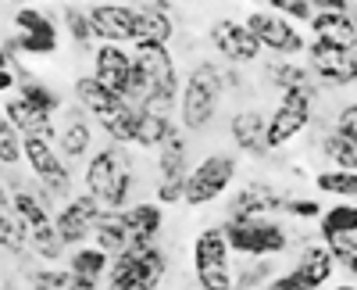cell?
<instances>
[{
  "label": "cell",
  "mask_w": 357,
  "mask_h": 290,
  "mask_svg": "<svg viewBox=\"0 0 357 290\" xmlns=\"http://www.w3.org/2000/svg\"><path fill=\"white\" fill-rule=\"evenodd\" d=\"M229 68H222L218 61H197L193 72L186 75V82L178 86V126L186 133H204L215 122L218 104L229 90Z\"/></svg>",
  "instance_id": "6da1fadb"
},
{
  "label": "cell",
  "mask_w": 357,
  "mask_h": 290,
  "mask_svg": "<svg viewBox=\"0 0 357 290\" xmlns=\"http://www.w3.org/2000/svg\"><path fill=\"white\" fill-rule=\"evenodd\" d=\"M86 194H93L104 208H129L132 205V187H136V172L129 161L126 143H107V147L93 151L86 161Z\"/></svg>",
  "instance_id": "7a4b0ae2"
},
{
  "label": "cell",
  "mask_w": 357,
  "mask_h": 290,
  "mask_svg": "<svg viewBox=\"0 0 357 290\" xmlns=\"http://www.w3.org/2000/svg\"><path fill=\"white\" fill-rule=\"evenodd\" d=\"M168 273V258L158 240L139 244L132 240L118 254H111L107 266V290H158Z\"/></svg>",
  "instance_id": "3957f363"
},
{
  "label": "cell",
  "mask_w": 357,
  "mask_h": 290,
  "mask_svg": "<svg viewBox=\"0 0 357 290\" xmlns=\"http://www.w3.org/2000/svg\"><path fill=\"white\" fill-rule=\"evenodd\" d=\"M132 65L146 79V104L143 108L172 115V104L178 101V86H183L172 50L165 43H143V47L132 50Z\"/></svg>",
  "instance_id": "277c9868"
},
{
  "label": "cell",
  "mask_w": 357,
  "mask_h": 290,
  "mask_svg": "<svg viewBox=\"0 0 357 290\" xmlns=\"http://www.w3.org/2000/svg\"><path fill=\"white\" fill-rule=\"evenodd\" d=\"M222 233L232 254H243V258H268V254H282L289 237H286V226L272 215H261V219H225L222 222Z\"/></svg>",
  "instance_id": "5b68a950"
},
{
  "label": "cell",
  "mask_w": 357,
  "mask_h": 290,
  "mask_svg": "<svg viewBox=\"0 0 357 290\" xmlns=\"http://www.w3.org/2000/svg\"><path fill=\"white\" fill-rule=\"evenodd\" d=\"M236 172H240V161H236V154H207L204 161H197V165L186 172L183 205L204 208V205H211V201H218V197L232 187Z\"/></svg>",
  "instance_id": "8992f818"
},
{
  "label": "cell",
  "mask_w": 357,
  "mask_h": 290,
  "mask_svg": "<svg viewBox=\"0 0 357 290\" xmlns=\"http://www.w3.org/2000/svg\"><path fill=\"white\" fill-rule=\"evenodd\" d=\"M232 251L225 244L222 226H207L193 237V273L200 290H232Z\"/></svg>",
  "instance_id": "52a82bcc"
},
{
  "label": "cell",
  "mask_w": 357,
  "mask_h": 290,
  "mask_svg": "<svg viewBox=\"0 0 357 290\" xmlns=\"http://www.w3.org/2000/svg\"><path fill=\"white\" fill-rule=\"evenodd\" d=\"M311 115H314V94H307V90H282L279 104L272 108L268 126H264L268 151H282L289 140L301 136L311 126Z\"/></svg>",
  "instance_id": "ba28073f"
},
{
  "label": "cell",
  "mask_w": 357,
  "mask_h": 290,
  "mask_svg": "<svg viewBox=\"0 0 357 290\" xmlns=\"http://www.w3.org/2000/svg\"><path fill=\"white\" fill-rule=\"evenodd\" d=\"M22 158H25L29 168H33V176L47 187L50 197H61V201L72 197V172H68V161L57 154L54 140L22 136Z\"/></svg>",
  "instance_id": "9c48e42d"
},
{
  "label": "cell",
  "mask_w": 357,
  "mask_h": 290,
  "mask_svg": "<svg viewBox=\"0 0 357 290\" xmlns=\"http://www.w3.org/2000/svg\"><path fill=\"white\" fill-rule=\"evenodd\" d=\"M190 172V143L186 133L175 129L165 143H158V205H183V187Z\"/></svg>",
  "instance_id": "30bf717a"
},
{
  "label": "cell",
  "mask_w": 357,
  "mask_h": 290,
  "mask_svg": "<svg viewBox=\"0 0 357 290\" xmlns=\"http://www.w3.org/2000/svg\"><path fill=\"white\" fill-rule=\"evenodd\" d=\"M15 25H18V36L11 43H4V50L15 57V54H40V57H50L57 54V43H61V33L47 11L40 8H18L15 11Z\"/></svg>",
  "instance_id": "8fae6325"
},
{
  "label": "cell",
  "mask_w": 357,
  "mask_h": 290,
  "mask_svg": "<svg viewBox=\"0 0 357 290\" xmlns=\"http://www.w3.org/2000/svg\"><path fill=\"white\" fill-rule=\"evenodd\" d=\"M243 25L254 33V40L261 43V50H272L279 57L301 54L307 47L304 36H301V29H296L286 15H279V11H250L243 18Z\"/></svg>",
  "instance_id": "7c38bea8"
},
{
  "label": "cell",
  "mask_w": 357,
  "mask_h": 290,
  "mask_svg": "<svg viewBox=\"0 0 357 290\" xmlns=\"http://www.w3.org/2000/svg\"><path fill=\"white\" fill-rule=\"evenodd\" d=\"M307 65L321 82L336 86V90L357 82V54H354V47H340V43H329V40H311L307 43Z\"/></svg>",
  "instance_id": "4fadbf2b"
},
{
  "label": "cell",
  "mask_w": 357,
  "mask_h": 290,
  "mask_svg": "<svg viewBox=\"0 0 357 290\" xmlns=\"http://www.w3.org/2000/svg\"><path fill=\"white\" fill-rule=\"evenodd\" d=\"M207 40H211L215 54L222 57L225 65H254L261 57V43L254 40V33L236 22V18H218L211 22V29H207Z\"/></svg>",
  "instance_id": "5bb4252c"
},
{
  "label": "cell",
  "mask_w": 357,
  "mask_h": 290,
  "mask_svg": "<svg viewBox=\"0 0 357 290\" xmlns=\"http://www.w3.org/2000/svg\"><path fill=\"white\" fill-rule=\"evenodd\" d=\"M57 133H54V147L65 161H79V158H89L93 151V122L89 115L79 108V104H68L57 111Z\"/></svg>",
  "instance_id": "9a60e30c"
},
{
  "label": "cell",
  "mask_w": 357,
  "mask_h": 290,
  "mask_svg": "<svg viewBox=\"0 0 357 290\" xmlns=\"http://www.w3.org/2000/svg\"><path fill=\"white\" fill-rule=\"evenodd\" d=\"M100 212H104V205L93 194L68 197V205L54 215V229H57V237L65 240V247H79L93 237V226H97Z\"/></svg>",
  "instance_id": "2e32d148"
},
{
  "label": "cell",
  "mask_w": 357,
  "mask_h": 290,
  "mask_svg": "<svg viewBox=\"0 0 357 290\" xmlns=\"http://www.w3.org/2000/svg\"><path fill=\"white\" fill-rule=\"evenodd\" d=\"M89 25H93V40L100 43H132L136 33V8L132 4H111V0H100L86 11Z\"/></svg>",
  "instance_id": "e0dca14e"
},
{
  "label": "cell",
  "mask_w": 357,
  "mask_h": 290,
  "mask_svg": "<svg viewBox=\"0 0 357 290\" xmlns=\"http://www.w3.org/2000/svg\"><path fill=\"white\" fill-rule=\"evenodd\" d=\"M8 190H11V208L15 215L25 222V229H33V226H43L54 219V197L47 194V187L36 180V183H22L18 176H8L4 180Z\"/></svg>",
  "instance_id": "ac0fdd59"
},
{
  "label": "cell",
  "mask_w": 357,
  "mask_h": 290,
  "mask_svg": "<svg viewBox=\"0 0 357 290\" xmlns=\"http://www.w3.org/2000/svg\"><path fill=\"white\" fill-rule=\"evenodd\" d=\"M286 208V197L272 183H247L232 194L225 219H261V215H275Z\"/></svg>",
  "instance_id": "d6986e66"
},
{
  "label": "cell",
  "mask_w": 357,
  "mask_h": 290,
  "mask_svg": "<svg viewBox=\"0 0 357 290\" xmlns=\"http://www.w3.org/2000/svg\"><path fill=\"white\" fill-rule=\"evenodd\" d=\"M129 68H132V54L126 50V43H100V47L93 50V72H89V75L122 97L126 79H129Z\"/></svg>",
  "instance_id": "ffe728a7"
},
{
  "label": "cell",
  "mask_w": 357,
  "mask_h": 290,
  "mask_svg": "<svg viewBox=\"0 0 357 290\" xmlns=\"http://www.w3.org/2000/svg\"><path fill=\"white\" fill-rule=\"evenodd\" d=\"M264 126H268V115L261 108H240L229 122L232 143L250 158H264L268 154V140H264Z\"/></svg>",
  "instance_id": "44dd1931"
},
{
  "label": "cell",
  "mask_w": 357,
  "mask_h": 290,
  "mask_svg": "<svg viewBox=\"0 0 357 290\" xmlns=\"http://www.w3.org/2000/svg\"><path fill=\"white\" fill-rule=\"evenodd\" d=\"M0 111L8 115V122H11L22 136H43V140H54V133H57V122H54L57 115H47V111L33 108L29 101H22L18 94L8 97Z\"/></svg>",
  "instance_id": "7402d4cb"
},
{
  "label": "cell",
  "mask_w": 357,
  "mask_h": 290,
  "mask_svg": "<svg viewBox=\"0 0 357 290\" xmlns=\"http://www.w3.org/2000/svg\"><path fill=\"white\" fill-rule=\"evenodd\" d=\"M126 212V222H129V237L139 240V244H151L161 237L165 229V208L158 205V201H136V205L122 208ZM129 240V244H132Z\"/></svg>",
  "instance_id": "603a6c76"
},
{
  "label": "cell",
  "mask_w": 357,
  "mask_h": 290,
  "mask_svg": "<svg viewBox=\"0 0 357 290\" xmlns=\"http://www.w3.org/2000/svg\"><path fill=\"white\" fill-rule=\"evenodd\" d=\"M175 119L165 111H154V108H136V133H132V143L143 151H158V143H165L172 133H175Z\"/></svg>",
  "instance_id": "cb8c5ba5"
},
{
  "label": "cell",
  "mask_w": 357,
  "mask_h": 290,
  "mask_svg": "<svg viewBox=\"0 0 357 290\" xmlns=\"http://www.w3.org/2000/svg\"><path fill=\"white\" fill-rule=\"evenodd\" d=\"M314 40H329V43H340V47H354V36H357V22L350 18V8L347 11H314L307 18Z\"/></svg>",
  "instance_id": "d4e9b609"
},
{
  "label": "cell",
  "mask_w": 357,
  "mask_h": 290,
  "mask_svg": "<svg viewBox=\"0 0 357 290\" xmlns=\"http://www.w3.org/2000/svg\"><path fill=\"white\" fill-rule=\"evenodd\" d=\"M122 101H126V97H118L114 90H107V86L97 82L93 75H79V79H75V104H79L86 115H93V119H104V115L114 111Z\"/></svg>",
  "instance_id": "484cf974"
},
{
  "label": "cell",
  "mask_w": 357,
  "mask_h": 290,
  "mask_svg": "<svg viewBox=\"0 0 357 290\" xmlns=\"http://www.w3.org/2000/svg\"><path fill=\"white\" fill-rule=\"evenodd\" d=\"M93 240L100 251L107 254H118L122 247H129V222H126V212L122 208H104L97 215V226H93Z\"/></svg>",
  "instance_id": "4316f807"
},
{
  "label": "cell",
  "mask_w": 357,
  "mask_h": 290,
  "mask_svg": "<svg viewBox=\"0 0 357 290\" xmlns=\"http://www.w3.org/2000/svg\"><path fill=\"white\" fill-rule=\"evenodd\" d=\"M333 269H336V258L329 254V247L325 244H311V247H304V254L296 258V276H301L311 290H318V287H325L333 280Z\"/></svg>",
  "instance_id": "83f0119b"
},
{
  "label": "cell",
  "mask_w": 357,
  "mask_h": 290,
  "mask_svg": "<svg viewBox=\"0 0 357 290\" xmlns=\"http://www.w3.org/2000/svg\"><path fill=\"white\" fill-rule=\"evenodd\" d=\"M172 36H175L172 15L136 4V33H132V43H136V47H143V43H165V47H168Z\"/></svg>",
  "instance_id": "f1b7e54d"
},
{
  "label": "cell",
  "mask_w": 357,
  "mask_h": 290,
  "mask_svg": "<svg viewBox=\"0 0 357 290\" xmlns=\"http://www.w3.org/2000/svg\"><path fill=\"white\" fill-rule=\"evenodd\" d=\"M15 75H18V97L22 101H29L33 108H40V111H47V115H57L65 104H61V94L57 90H50V86L43 82V79H36V75H29V72H22V65L15 68Z\"/></svg>",
  "instance_id": "f546056e"
},
{
  "label": "cell",
  "mask_w": 357,
  "mask_h": 290,
  "mask_svg": "<svg viewBox=\"0 0 357 290\" xmlns=\"http://www.w3.org/2000/svg\"><path fill=\"white\" fill-rule=\"evenodd\" d=\"M29 283H33V290H97V280L89 276H79L72 269H36L33 276H29Z\"/></svg>",
  "instance_id": "4dcf8cb0"
},
{
  "label": "cell",
  "mask_w": 357,
  "mask_h": 290,
  "mask_svg": "<svg viewBox=\"0 0 357 290\" xmlns=\"http://www.w3.org/2000/svg\"><path fill=\"white\" fill-rule=\"evenodd\" d=\"M29 251H36V258H43L47 266H54V262H61L65 258V240L57 237V229H54V219L50 222H43V226H33L29 229Z\"/></svg>",
  "instance_id": "1f68e13d"
},
{
  "label": "cell",
  "mask_w": 357,
  "mask_h": 290,
  "mask_svg": "<svg viewBox=\"0 0 357 290\" xmlns=\"http://www.w3.org/2000/svg\"><path fill=\"white\" fill-rule=\"evenodd\" d=\"M107 266H111V254L100 251L97 244H93V247L79 244V247L68 254V269L79 273V276H89V280H100V276L107 273Z\"/></svg>",
  "instance_id": "d6a6232c"
},
{
  "label": "cell",
  "mask_w": 357,
  "mask_h": 290,
  "mask_svg": "<svg viewBox=\"0 0 357 290\" xmlns=\"http://www.w3.org/2000/svg\"><path fill=\"white\" fill-rule=\"evenodd\" d=\"M268 79L275 82V90H307V94H318L314 90V82L307 75L304 65H293V61H275V65H268Z\"/></svg>",
  "instance_id": "836d02e7"
},
{
  "label": "cell",
  "mask_w": 357,
  "mask_h": 290,
  "mask_svg": "<svg viewBox=\"0 0 357 290\" xmlns=\"http://www.w3.org/2000/svg\"><path fill=\"white\" fill-rule=\"evenodd\" d=\"M314 187L321 194H336V197L357 201V168H325V172L314 176Z\"/></svg>",
  "instance_id": "e575fe53"
},
{
  "label": "cell",
  "mask_w": 357,
  "mask_h": 290,
  "mask_svg": "<svg viewBox=\"0 0 357 290\" xmlns=\"http://www.w3.org/2000/svg\"><path fill=\"white\" fill-rule=\"evenodd\" d=\"M0 247H4L8 254H15V258L29 251V229H25V222L15 215V208L0 212Z\"/></svg>",
  "instance_id": "d590c367"
},
{
  "label": "cell",
  "mask_w": 357,
  "mask_h": 290,
  "mask_svg": "<svg viewBox=\"0 0 357 290\" xmlns=\"http://www.w3.org/2000/svg\"><path fill=\"white\" fill-rule=\"evenodd\" d=\"M321 154L329 158L336 168H357V143L340 136L336 129L329 136H321Z\"/></svg>",
  "instance_id": "8d00e7d4"
},
{
  "label": "cell",
  "mask_w": 357,
  "mask_h": 290,
  "mask_svg": "<svg viewBox=\"0 0 357 290\" xmlns=\"http://www.w3.org/2000/svg\"><path fill=\"white\" fill-rule=\"evenodd\" d=\"M321 237L333 233H357V205H336L329 212H321Z\"/></svg>",
  "instance_id": "74e56055"
},
{
  "label": "cell",
  "mask_w": 357,
  "mask_h": 290,
  "mask_svg": "<svg viewBox=\"0 0 357 290\" xmlns=\"http://www.w3.org/2000/svg\"><path fill=\"white\" fill-rule=\"evenodd\" d=\"M61 18H65V29H68V40H72L79 50H86L89 43H93V25H89V15H86L82 8L68 4V8L61 11Z\"/></svg>",
  "instance_id": "f35d334b"
},
{
  "label": "cell",
  "mask_w": 357,
  "mask_h": 290,
  "mask_svg": "<svg viewBox=\"0 0 357 290\" xmlns=\"http://www.w3.org/2000/svg\"><path fill=\"white\" fill-rule=\"evenodd\" d=\"M22 161V133L8 122V115L0 111V165H18Z\"/></svg>",
  "instance_id": "ab89813d"
},
{
  "label": "cell",
  "mask_w": 357,
  "mask_h": 290,
  "mask_svg": "<svg viewBox=\"0 0 357 290\" xmlns=\"http://www.w3.org/2000/svg\"><path fill=\"white\" fill-rule=\"evenodd\" d=\"M254 266H247L240 276L232 280V290H250V287H261L272 280V262H264V258H250Z\"/></svg>",
  "instance_id": "60d3db41"
},
{
  "label": "cell",
  "mask_w": 357,
  "mask_h": 290,
  "mask_svg": "<svg viewBox=\"0 0 357 290\" xmlns=\"http://www.w3.org/2000/svg\"><path fill=\"white\" fill-rule=\"evenodd\" d=\"M264 4H268V11H279V15H286L289 22H307V18L314 15L307 0H264Z\"/></svg>",
  "instance_id": "b9f144b4"
},
{
  "label": "cell",
  "mask_w": 357,
  "mask_h": 290,
  "mask_svg": "<svg viewBox=\"0 0 357 290\" xmlns=\"http://www.w3.org/2000/svg\"><path fill=\"white\" fill-rule=\"evenodd\" d=\"M336 133L357 143V101H350V104L340 111V119H336Z\"/></svg>",
  "instance_id": "7bdbcfd3"
},
{
  "label": "cell",
  "mask_w": 357,
  "mask_h": 290,
  "mask_svg": "<svg viewBox=\"0 0 357 290\" xmlns=\"http://www.w3.org/2000/svg\"><path fill=\"white\" fill-rule=\"evenodd\" d=\"M282 212H289L296 219H318L321 215V205H318V201H307V197H293V201H286Z\"/></svg>",
  "instance_id": "ee69618b"
},
{
  "label": "cell",
  "mask_w": 357,
  "mask_h": 290,
  "mask_svg": "<svg viewBox=\"0 0 357 290\" xmlns=\"http://www.w3.org/2000/svg\"><path fill=\"white\" fill-rule=\"evenodd\" d=\"M261 290H311V287H307L301 276H296V273H286V276H272Z\"/></svg>",
  "instance_id": "f6af8a7d"
},
{
  "label": "cell",
  "mask_w": 357,
  "mask_h": 290,
  "mask_svg": "<svg viewBox=\"0 0 357 290\" xmlns=\"http://www.w3.org/2000/svg\"><path fill=\"white\" fill-rule=\"evenodd\" d=\"M15 82H18L15 68H0V97H4L8 90H15Z\"/></svg>",
  "instance_id": "bcb514c9"
},
{
  "label": "cell",
  "mask_w": 357,
  "mask_h": 290,
  "mask_svg": "<svg viewBox=\"0 0 357 290\" xmlns=\"http://www.w3.org/2000/svg\"><path fill=\"white\" fill-rule=\"evenodd\" d=\"M11 208V190H8V183L0 180V212H8Z\"/></svg>",
  "instance_id": "7dc6e473"
},
{
  "label": "cell",
  "mask_w": 357,
  "mask_h": 290,
  "mask_svg": "<svg viewBox=\"0 0 357 290\" xmlns=\"http://www.w3.org/2000/svg\"><path fill=\"white\" fill-rule=\"evenodd\" d=\"M0 68H11V54L4 50V43H0Z\"/></svg>",
  "instance_id": "c3c4849f"
},
{
  "label": "cell",
  "mask_w": 357,
  "mask_h": 290,
  "mask_svg": "<svg viewBox=\"0 0 357 290\" xmlns=\"http://www.w3.org/2000/svg\"><path fill=\"white\" fill-rule=\"evenodd\" d=\"M347 269H350V273L357 276V251H354V258H350V262H347Z\"/></svg>",
  "instance_id": "681fc988"
},
{
  "label": "cell",
  "mask_w": 357,
  "mask_h": 290,
  "mask_svg": "<svg viewBox=\"0 0 357 290\" xmlns=\"http://www.w3.org/2000/svg\"><path fill=\"white\" fill-rule=\"evenodd\" d=\"M336 290H357V287H336Z\"/></svg>",
  "instance_id": "f907efd6"
},
{
  "label": "cell",
  "mask_w": 357,
  "mask_h": 290,
  "mask_svg": "<svg viewBox=\"0 0 357 290\" xmlns=\"http://www.w3.org/2000/svg\"><path fill=\"white\" fill-rule=\"evenodd\" d=\"M111 4H126V0H111Z\"/></svg>",
  "instance_id": "816d5d0a"
},
{
  "label": "cell",
  "mask_w": 357,
  "mask_h": 290,
  "mask_svg": "<svg viewBox=\"0 0 357 290\" xmlns=\"http://www.w3.org/2000/svg\"><path fill=\"white\" fill-rule=\"evenodd\" d=\"M354 54H357V36H354Z\"/></svg>",
  "instance_id": "f5cc1de1"
},
{
  "label": "cell",
  "mask_w": 357,
  "mask_h": 290,
  "mask_svg": "<svg viewBox=\"0 0 357 290\" xmlns=\"http://www.w3.org/2000/svg\"><path fill=\"white\" fill-rule=\"evenodd\" d=\"M354 4H357V0H354Z\"/></svg>",
  "instance_id": "db71d44e"
}]
</instances>
